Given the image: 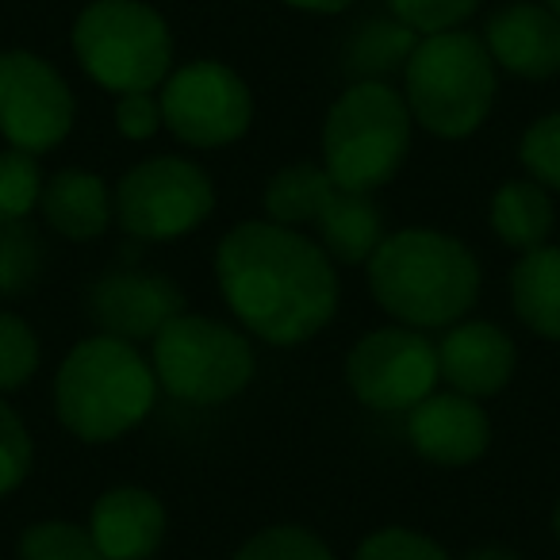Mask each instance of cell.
Segmentation results:
<instances>
[{
    "label": "cell",
    "mask_w": 560,
    "mask_h": 560,
    "mask_svg": "<svg viewBox=\"0 0 560 560\" xmlns=\"http://www.w3.org/2000/svg\"><path fill=\"white\" fill-rule=\"evenodd\" d=\"M460 560H522V557L514 549H506V545H476Z\"/></svg>",
    "instance_id": "cell-34"
},
{
    "label": "cell",
    "mask_w": 560,
    "mask_h": 560,
    "mask_svg": "<svg viewBox=\"0 0 560 560\" xmlns=\"http://www.w3.org/2000/svg\"><path fill=\"white\" fill-rule=\"evenodd\" d=\"M162 124L192 150H219L238 142L254 124L249 85L215 58H196L162 81Z\"/></svg>",
    "instance_id": "cell-9"
},
{
    "label": "cell",
    "mask_w": 560,
    "mask_h": 560,
    "mask_svg": "<svg viewBox=\"0 0 560 560\" xmlns=\"http://www.w3.org/2000/svg\"><path fill=\"white\" fill-rule=\"evenodd\" d=\"M483 47L499 70L526 81L560 73V16L534 0H511L483 27Z\"/></svg>",
    "instance_id": "cell-15"
},
{
    "label": "cell",
    "mask_w": 560,
    "mask_h": 560,
    "mask_svg": "<svg viewBox=\"0 0 560 560\" xmlns=\"http://www.w3.org/2000/svg\"><path fill=\"white\" fill-rule=\"evenodd\" d=\"M39 211L55 234L70 242H93L116 219V203H112V188L104 177L89 170H62L43 185Z\"/></svg>",
    "instance_id": "cell-17"
},
{
    "label": "cell",
    "mask_w": 560,
    "mask_h": 560,
    "mask_svg": "<svg viewBox=\"0 0 560 560\" xmlns=\"http://www.w3.org/2000/svg\"><path fill=\"white\" fill-rule=\"evenodd\" d=\"M488 223L495 231V238L503 246L518 249H537L549 242L552 234V200L549 188H541L537 180H506L495 196H491Z\"/></svg>",
    "instance_id": "cell-20"
},
{
    "label": "cell",
    "mask_w": 560,
    "mask_h": 560,
    "mask_svg": "<svg viewBox=\"0 0 560 560\" xmlns=\"http://www.w3.org/2000/svg\"><path fill=\"white\" fill-rule=\"evenodd\" d=\"M20 560H104L89 526L66 518H43L20 534Z\"/></svg>",
    "instance_id": "cell-23"
},
{
    "label": "cell",
    "mask_w": 560,
    "mask_h": 560,
    "mask_svg": "<svg viewBox=\"0 0 560 560\" xmlns=\"http://www.w3.org/2000/svg\"><path fill=\"white\" fill-rule=\"evenodd\" d=\"M158 388L188 407L231 404L254 381V346L231 323L180 312L150 342Z\"/></svg>",
    "instance_id": "cell-7"
},
{
    "label": "cell",
    "mask_w": 560,
    "mask_h": 560,
    "mask_svg": "<svg viewBox=\"0 0 560 560\" xmlns=\"http://www.w3.org/2000/svg\"><path fill=\"white\" fill-rule=\"evenodd\" d=\"M215 280L234 319L269 346H304L335 319V257L296 226L249 219L223 234Z\"/></svg>",
    "instance_id": "cell-1"
},
{
    "label": "cell",
    "mask_w": 560,
    "mask_h": 560,
    "mask_svg": "<svg viewBox=\"0 0 560 560\" xmlns=\"http://www.w3.org/2000/svg\"><path fill=\"white\" fill-rule=\"evenodd\" d=\"M315 226H319L323 249L342 265H365L384 242V215L373 203V196L350 192L338 185L323 200Z\"/></svg>",
    "instance_id": "cell-18"
},
{
    "label": "cell",
    "mask_w": 560,
    "mask_h": 560,
    "mask_svg": "<svg viewBox=\"0 0 560 560\" xmlns=\"http://www.w3.org/2000/svg\"><path fill=\"white\" fill-rule=\"evenodd\" d=\"M353 560H453L434 537L407 526H384L358 545Z\"/></svg>",
    "instance_id": "cell-31"
},
{
    "label": "cell",
    "mask_w": 560,
    "mask_h": 560,
    "mask_svg": "<svg viewBox=\"0 0 560 560\" xmlns=\"http://www.w3.org/2000/svg\"><path fill=\"white\" fill-rule=\"evenodd\" d=\"M407 438L430 465L465 468L491 445V419L476 399L460 392H430L407 411Z\"/></svg>",
    "instance_id": "cell-13"
},
{
    "label": "cell",
    "mask_w": 560,
    "mask_h": 560,
    "mask_svg": "<svg viewBox=\"0 0 560 560\" xmlns=\"http://www.w3.org/2000/svg\"><path fill=\"white\" fill-rule=\"evenodd\" d=\"M284 4H292L296 12H312V16H338L358 0H284Z\"/></svg>",
    "instance_id": "cell-33"
},
{
    "label": "cell",
    "mask_w": 560,
    "mask_h": 560,
    "mask_svg": "<svg viewBox=\"0 0 560 560\" xmlns=\"http://www.w3.org/2000/svg\"><path fill=\"white\" fill-rule=\"evenodd\" d=\"M392 20L411 27L415 35H442L465 27V20L480 9V0H388Z\"/></svg>",
    "instance_id": "cell-30"
},
{
    "label": "cell",
    "mask_w": 560,
    "mask_h": 560,
    "mask_svg": "<svg viewBox=\"0 0 560 560\" xmlns=\"http://www.w3.org/2000/svg\"><path fill=\"white\" fill-rule=\"evenodd\" d=\"M89 534L104 560H150L165 541V506L154 491L119 483L93 503Z\"/></svg>",
    "instance_id": "cell-16"
},
{
    "label": "cell",
    "mask_w": 560,
    "mask_h": 560,
    "mask_svg": "<svg viewBox=\"0 0 560 560\" xmlns=\"http://www.w3.org/2000/svg\"><path fill=\"white\" fill-rule=\"evenodd\" d=\"M73 55L108 93H154L173 73V32L147 0H93L73 20Z\"/></svg>",
    "instance_id": "cell-6"
},
{
    "label": "cell",
    "mask_w": 560,
    "mask_h": 560,
    "mask_svg": "<svg viewBox=\"0 0 560 560\" xmlns=\"http://www.w3.org/2000/svg\"><path fill=\"white\" fill-rule=\"evenodd\" d=\"M330 188H335V180H330V173L323 165H289V170L272 173L269 185H265V219L300 231V226L315 223Z\"/></svg>",
    "instance_id": "cell-21"
},
{
    "label": "cell",
    "mask_w": 560,
    "mask_h": 560,
    "mask_svg": "<svg viewBox=\"0 0 560 560\" xmlns=\"http://www.w3.org/2000/svg\"><path fill=\"white\" fill-rule=\"evenodd\" d=\"M78 119V96L55 62L32 50H0V135L12 150L47 154Z\"/></svg>",
    "instance_id": "cell-10"
},
{
    "label": "cell",
    "mask_w": 560,
    "mask_h": 560,
    "mask_svg": "<svg viewBox=\"0 0 560 560\" xmlns=\"http://www.w3.org/2000/svg\"><path fill=\"white\" fill-rule=\"evenodd\" d=\"M112 203H116V223L131 238L173 242L208 223L215 211V185L192 158L158 154L119 177Z\"/></svg>",
    "instance_id": "cell-8"
},
{
    "label": "cell",
    "mask_w": 560,
    "mask_h": 560,
    "mask_svg": "<svg viewBox=\"0 0 560 560\" xmlns=\"http://www.w3.org/2000/svg\"><path fill=\"white\" fill-rule=\"evenodd\" d=\"M552 534H557V541H560V495H557V506H552Z\"/></svg>",
    "instance_id": "cell-35"
},
{
    "label": "cell",
    "mask_w": 560,
    "mask_h": 560,
    "mask_svg": "<svg viewBox=\"0 0 560 560\" xmlns=\"http://www.w3.org/2000/svg\"><path fill=\"white\" fill-rule=\"evenodd\" d=\"M158 376L139 346L116 335L78 342L55 373V415L78 442L104 445L131 434L154 411Z\"/></svg>",
    "instance_id": "cell-3"
},
{
    "label": "cell",
    "mask_w": 560,
    "mask_h": 560,
    "mask_svg": "<svg viewBox=\"0 0 560 560\" xmlns=\"http://www.w3.org/2000/svg\"><path fill=\"white\" fill-rule=\"evenodd\" d=\"M180 312H185V296L165 272H108L89 292V315L101 323L104 335L127 338V342H154L158 330Z\"/></svg>",
    "instance_id": "cell-12"
},
{
    "label": "cell",
    "mask_w": 560,
    "mask_h": 560,
    "mask_svg": "<svg viewBox=\"0 0 560 560\" xmlns=\"http://www.w3.org/2000/svg\"><path fill=\"white\" fill-rule=\"evenodd\" d=\"M499 93V66L480 35H422L404 66V101L411 119L434 139H468L488 124Z\"/></svg>",
    "instance_id": "cell-4"
},
{
    "label": "cell",
    "mask_w": 560,
    "mask_h": 560,
    "mask_svg": "<svg viewBox=\"0 0 560 560\" xmlns=\"http://www.w3.org/2000/svg\"><path fill=\"white\" fill-rule=\"evenodd\" d=\"M116 127L124 139L131 142H147L158 135L162 124V101L154 93H124L116 101Z\"/></svg>",
    "instance_id": "cell-32"
},
{
    "label": "cell",
    "mask_w": 560,
    "mask_h": 560,
    "mask_svg": "<svg viewBox=\"0 0 560 560\" xmlns=\"http://www.w3.org/2000/svg\"><path fill=\"white\" fill-rule=\"evenodd\" d=\"M39 158L24 150H0V223H24L43 196Z\"/></svg>",
    "instance_id": "cell-24"
},
{
    "label": "cell",
    "mask_w": 560,
    "mask_h": 560,
    "mask_svg": "<svg viewBox=\"0 0 560 560\" xmlns=\"http://www.w3.org/2000/svg\"><path fill=\"white\" fill-rule=\"evenodd\" d=\"M514 315L537 338L560 342V246H537L514 261L511 269Z\"/></svg>",
    "instance_id": "cell-19"
},
{
    "label": "cell",
    "mask_w": 560,
    "mask_h": 560,
    "mask_svg": "<svg viewBox=\"0 0 560 560\" xmlns=\"http://www.w3.org/2000/svg\"><path fill=\"white\" fill-rule=\"evenodd\" d=\"M518 365L511 335L488 319H460L445 330L438 342V373L450 384V392H460L468 399H488L503 392Z\"/></svg>",
    "instance_id": "cell-14"
},
{
    "label": "cell",
    "mask_w": 560,
    "mask_h": 560,
    "mask_svg": "<svg viewBox=\"0 0 560 560\" xmlns=\"http://www.w3.org/2000/svg\"><path fill=\"white\" fill-rule=\"evenodd\" d=\"M35 460V445L27 434V422L16 415V407L0 396V499H9L27 480Z\"/></svg>",
    "instance_id": "cell-29"
},
{
    "label": "cell",
    "mask_w": 560,
    "mask_h": 560,
    "mask_svg": "<svg viewBox=\"0 0 560 560\" xmlns=\"http://www.w3.org/2000/svg\"><path fill=\"white\" fill-rule=\"evenodd\" d=\"M39 335L20 315L0 312V396L24 388L39 369Z\"/></svg>",
    "instance_id": "cell-27"
},
{
    "label": "cell",
    "mask_w": 560,
    "mask_h": 560,
    "mask_svg": "<svg viewBox=\"0 0 560 560\" xmlns=\"http://www.w3.org/2000/svg\"><path fill=\"white\" fill-rule=\"evenodd\" d=\"M43 242L24 223H0V300L16 296L39 277Z\"/></svg>",
    "instance_id": "cell-26"
},
{
    "label": "cell",
    "mask_w": 560,
    "mask_h": 560,
    "mask_svg": "<svg viewBox=\"0 0 560 560\" xmlns=\"http://www.w3.org/2000/svg\"><path fill=\"white\" fill-rule=\"evenodd\" d=\"M365 265L369 292L399 327H453L480 296L483 272L476 254L460 238L430 226L384 234Z\"/></svg>",
    "instance_id": "cell-2"
},
{
    "label": "cell",
    "mask_w": 560,
    "mask_h": 560,
    "mask_svg": "<svg viewBox=\"0 0 560 560\" xmlns=\"http://www.w3.org/2000/svg\"><path fill=\"white\" fill-rule=\"evenodd\" d=\"M234 560H335L330 545L307 526H265L234 552Z\"/></svg>",
    "instance_id": "cell-25"
},
{
    "label": "cell",
    "mask_w": 560,
    "mask_h": 560,
    "mask_svg": "<svg viewBox=\"0 0 560 560\" xmlns=\"http://www.w3.org/2000/svg\"><path fill=\"white\" fill-rule=\"evenodd\" d=\"M438 346L415 327H381L353 342L346 358V384L369 411H411L438 392Z\"/></svg>",
    "instance_id": "cell-11"
},
{
    "label": "cell",
    "mask_w": 560,
    "mask_h": 560,
    "mask_svg": "<svg viewBox=\"0 0 560 560\" xmlns=\"http://www.w3.org/2000/svg\"><path fill=\"white\" fill-rule=\"evenodd\" d=\"M415 119L388 81H353L323 124V170L338 188L373 196L407 162Z\"/></svg>",
    "instance_id": "cell-5"
},
{
    "label": "cell",
    "mask_w": 560,
    "mask_h": 560,
    "mask_svg": "<svg viewBox=\"0 0 560 560\" xmlns=\"http://www.w3.org/2000/svg\"><path fill=\"white\" fill-rule=\"evenodd\" d=\"M518 162L526 165L529 180L560 192V112L534 119L518 142Z\"/></svg>",
    "instance_id": "cell-28"
},
{
    "label": "cell",
    "mask_w": 560,
    "mask_h": 560,
    "mask_svg": "<svg viewBox=\"0 0 560 560\" xmlns=\"http://www.w3.org/2000/svg\"><path fill=\"white\" fill-rule=\"evenodd\" d=\"M541 4H545V9L552 12V16H560V0H541Z\"/></svg>",
    "instance_id": "cell-36"
},
{
    "label": "cell",
    "mask_w": 560,
    "mask_h": 560,
    "mask_svg": "<svg viewBox=\"0 0 560 560\" xmlns=\"http://www.w3.org/2000/svg\"><path fill=\"white\" fill-rule=\"evenodd\" d=\"M415 43H419V35L399 20H376V24L361 27L350 47V66L358 81H384V73L404 70Z\"/></svg>",
    "instance_id": "cell-22"
}]
</instances>
